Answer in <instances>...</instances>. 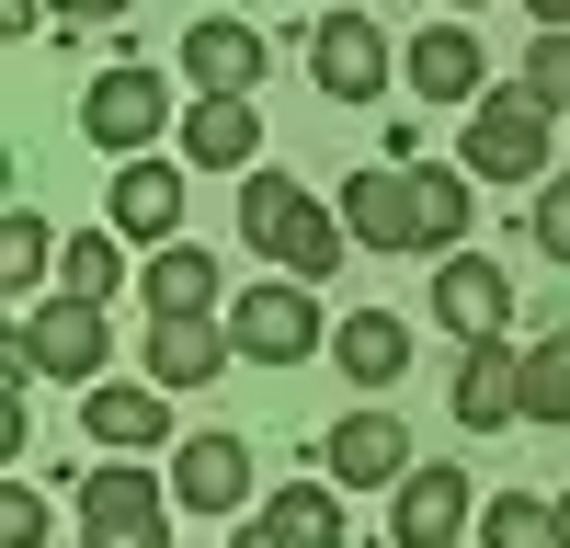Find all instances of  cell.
Segmentation results:
<instances>
[{
  "label": "cell",
  "mask_w": 570,
  "mask_h": 548,
  "mask_svg": "<svg viewBox=\"0 0 570 548\" xmlns=\"http://www.w3.org/2000/svg\"><path fill=\"white\" fill-rule=\"evenodd\" d=\"M240 241H252V252H263L274 274H297V286H320V274L343 263V241H354V228L331 217V206L308 195L297 172H263V160H252V183H240Z\"/></svg>",
  "instance_id": "1"
},
{
  "label": "cell",
  "mask_w": 570,
  "mask_h": 548,
  "mask_svg": "<svg viewBox=\"0 0 570 548\" xmlns=\"http://www.w3.org/2000/svg\"><path fill=\"white\" fill-rule=\"evenodd\" d=\"M548 149H559V115L537 104L525 80L468 104V183H513V195H537V183H548Z\"/></svg>",
  "instance_id": "2"
},
{
  "label": "cell",
  "mask_w": 570,
  "mask_h": 548,
  "mask_svg": "<svg viewBox=\"0 0 570 548\" xmlns=\"http://www.w3.org/2000/svg\"><path fill=\"white\" fill-rule=\"evenodd\" d=\"M80 548H171V480L137 457H104L80 480Z\"/></svg>",
  "instance_id": "3"
},
{
  "label": "cell",
  "mask_w": 570,
  "mask_h": 548,
  "mask_svg": "<svg viewBox=\"0 0 570 548\" xmlns=\"http://www.w3.org/2000/svg\"><path fill=\"white\" fill-rule=\"evenodd\" d=\"M228 343H240V365H308L331 343V320H320V297L297 274H263V286L228 297Z\"/></svg>",
  "instance_id": "4"
},
{
  "label": "cell",
  "mask_w": 570,
  "mask_h": 548,
  "mask_svg": "<svg viewBox=\"0 0 570 548\" xmlns=\"http://www.w3.org/2000/svg\"><path fill=\"white\" fill-rule=\"evenodd\" d=\"M12 365H35V378H80V389H104L91 365H115V332H104V309L91 297H35L23 309V332H12Z\"/></svg>",
  "instance_id": "5"
},
{
  "label": "cell",
  "mask_w": 570,
  "mask_h": 548,
  "mask_svg": "<svg viewBox=\"0 0 570 548\" xmlns=\"http://www.w3.org/2000/svg\"><path fill=\"white\" fill-rule=\"evenodd\" d=\"M343 228H354V252H434V228H422V172L411 160L343 172Z\"/></svg>",
  "instance_id": "6"
},
{
  "label": "cell",
  "mask_w": 570,
  "mask_h": 548,
  "mask_svg": "<svg viewBox=\"0 0 570 548\" xmlns=\"http://www.w3.org/2000/svg\"><path fill=\"white\" fill-rule=\"evenodd\" d=\"M456 537H480V491H468L456 457H422L389 491V548H456Z\"/></svg>",
  "instance_id": "7"
},
{
  "label": "cell",
  "mask_w": 570,
  "mask_h": 548,
  "mask_svg": "<svg viewBox=\"0 0 570 548\" xmlns=\"http://www.w3.org/2000/svg\"><path fill=\"white\" fill-rule=\"evenodd\" d=\"M171 126V91H160V69H104V80H91L80 91V137H91V149H126V160H149V137Z\"/></svg>",
  "instance_id": "8"
},
{
  "label": "cell",
  "mask_w": 570,
  "mask_h": 548,
  "mask_svg": "<svg viewBox=\"0 0 570 548\" xmlns=\"http://www.w3.org/2000/svg\"><path fill=\"white\" fill-rule=\"evenodd\" d=\"M308 69H320L331 104H376L400 58H389V35H376V12H320L308 23Z\"/></svg>",
  "instance_id": "9"
},
{
  "label": "cell",
  "mask_w": 570,
  "mask_h": 548,
  "mask_svg": "<svg viewBox=\"0 0 570 548\" xmlns=\"http://www.w3.org/2000/svg\"><path fill=\"white\" fill-rule=\"evenodd\" d=\"M400 80L422 91V104H480V91H491V58H480V35L445 12V23H422V35L400 46Z\"/></svg>",
  "instance_id": "10"
},
{
  "label": "cell",
  "mask_w": 570,
  "mask_h": 548,
  "mask_svg": "<svg viewBox=\"0 0 570 548\" xmlns=\"http://www.w3.org/2000/svg\"><path fill=\"white\" fill-rule=\"evenodd\" d=\"M183 160L195 172H252L263 160V91H195L183 104Z\"/></svg>",
  "instance_id": "11"
},
{
  "label": "cell",
  "mask_w": 570,
  "mask_h": 548,
  "mask_svg": "<svg viewBox=\"0 0 570 548\" xmlns=\"http://www.w3.org/2000/svg\"><path fill=\"white\" fill-rule=\"evenodd\" d=\"M320 469L343 480V491H400L422 457H411V434L389 423V411H354V423H331V434H320Z\"/></svg>",
  "instance_id": "12"
},
{
  "label": "cell",
  "mask_w": 570,
  "mask_h": 548,
  "mask_svg": "<svg viewBox=\"0 0 570 548\" xmlns=\"http://www.w3.org/2000/svg\"><path fill=\"white\" fill-rule=\"evenodd\" d=\"M434 320L456 343H502V320H513V274L491 263V252H445V274H434Z\"/></svg>",
  "instance_id": "13"
},
{
  "label": "cell",
  "mask_w": 570,
  "mask_h": 548,
  "mask_svg": "<svg viewBox=\"0 0 570 548\" xmlns=\"http://www.w3.org/2000/svg\"><path fill=\"white\" fill-rule=\"evenodd\" d=\"M80 434L115 446V457L160 446V434H171V389H160V378H104V389H80Z\"/></svg>",
  "instance_id": "14"
},
{
  "label": "cell",
  "mask_w": 570,
  "mask_h": 548,
  "mask_svg": "<svg viewBox=\"0 0 570 548\" xmlns=\"http://www.w3.org/2000/svg\"><path fill=\"white\" fill-rule=\"evenodd\" d=\"M171 502H195V515H240V502H252V446L240 434H183L171 446Z\"/></svg>",
  "instance_id": "15"
},
{
  "label": "cell",
  "mask_w": 570,
  "mask_h": 548,
  "mask_svg": "<svg viewBox=\"0 0 570 548\" xmlns=\"http://www.w3.org/2000/svg\"><path fill=\"white\" fill-rule=\"evenodd\" d=\"M263 69H274V46L252 23H228V12L183 23V80H195V91H263Z\"/></svg>",
  "instance_id": "16"
},
{
  "label": "cell",
  "mask_w": 570,
  "mask_h": 548,
  "mask_svg": "<svg viewBox=\"0 0 570 548\" xmlns=\"http://www.w3.org/2000/svg\"><path fill=\"white\" fill-rule=\"evenodd\" d=\"M456 423H468V434L525 423V354H513V343H468V354H456Z\"/></svg>",
  "instance_id": "17"
},
{
  "label": "cell",
  "mask_w": 570,
  "mask_h": 548,
  "mask_svg": "<svg viewBox=\"0 0 570 548\" xmlns=\"http://www.w3.org/2000/svg\"><path fill=\"white\" fill-rule=\"evenodd\" d=\"M240 365V343H228V309L217 320H149V378L160 389H206Z\"/></svg>",
  "instance_id": "18"
},
{
  "label": "cell",
  "mask_w": 570,
  "mask_h": 548,
  "mask_svg": "<svg viewBox=\"0 0 570 548\" xmlns=\"http://www.w3.org/2000/svg\"><path fill=\"white\" fill-rule=\"evenodd\" d=\"M331 354H343L354 389H400V378H411V320H400V309H343Z\"/></svg>",
  "instance_id": "19"
},
{
  "label": "cell",
  "mask_w": 570,
  "mask_h": 548,
  "mask_svg": "<svg viewBox=\"0 0 570 548\" xmlns=\"http://www.w3.org/2000/svg\"><path fill=\"white\" fill-rule=\"evenodd\" d=\"M137 286H149V320H217V252H195V241H160Z\"/></svg>",
  "instance_id": "20"
},
{
  "label": "cell",
  "mask_w": 570,
  "mask_h": 548,
  "mask_svg": "<svg viewBox=\"0 0 570 548\" xmlns=\"http://www.w3.org/2000/svg\"><path fill=\"white\" fill-rule=\"evenodd\" d=\"M252 526L274 548H331V537H343V480H285V491H263Z\"/></svg>",
  "instance_id": "21"
},
{
  "label": "cell",
  "mask_w": 570,
  "mask_h": 548,
  "mask_svg": "<svg viewBox=\"0 0 570 548\" xmlns=\"http://www.w3.org/2000/svg\"><path fill=\"white\" fill-rule=\"evenodd\" d=\"M115 228L160 252L171 228H183V172H171V160H126V172H115Z\"/></svg>",
  "instance_id": "22"
},
{
  "label": "cell",
  "mask_w": 570,
  "mask_h": 548,
  "mask_svg": "<svg viewBox=\"0 0 570 548\" xmlns=\"http://www.w3.org/2000/svg\"><path fill=\"white\" fill-rule=\"evenodd\" d=\"M480 548H559V502H537V491H491V502H480Z\"/></svg>",
  "instance_id": "23"
},
{
  "label": "cell",
  "mask_w": 570,
  "mask_h": 548,
  "mask_svg": "<svg viewBox=\"0 0 570 548\" xmlns=\"http://www.w3.org/2000/svg\"><path fill=\"white\" fill-rule=\"evenodd\" d=\"M46 263H58L46 217H35V206H12V217H0V286H12V297H35V286H46Z\"/></svg>",
  "instance_id": "24"
},
{
  "label": "cell",
  "mask_w": 570,
  "mask_h": 548,
  "mask_svg": "<svg viewBox=\"0 0 570 548\" xmlns=\"http://www.w3.org/2000/svg\"><path fill=\"white\" fill-rule=\"evenodd\" d=\"M525 423H570V332L525 343Z\"/></svg>",
  "instance_id": "25"
},
{
  "label": "cell",
  "mask_w": 570,
  "mask_h": 548,
  "mask_svg": "<svg viewBox=\"0 0 570 548\" xmlns=\"http://www.w3.org/2000/svg\"><path fill=\"white\" fill-rule=\"evenodd\" d=\"M468 217H480V183L422 172V228H434V252H468Z\"/></svg>",
  "instance_id": "26"
},
{
  "label": "cell",
  "mask_w": 570,
  "mask_h": 548,
  "mask_svg": "<svg viewBox=\"0 0 570 548\" xmlns=\"http://www.w3.org/2000/svg\"><path fill=\"white\" fill-rule=\"evenodd\" d=\"M58 286H69V297H91V309L115 297V228H80V241L58 252Z\"/></svg>",
  "instance_id": "27"
},
{
  "label": "cell",
  "mask_w": 570,
  "mask_h": 548,
  "mask_svg": "<svg viewBox=\"0 0 570 548\" xmlns=\"http://www.w3.org/2000/svg\"><path fill=\"white\" fill-rule=\"evenodd\" d=\"M525 228H537V252H548V263H570V172H548L537 195H525Z\"/></svg>",
  "instance_id": "28"
},
{
  "label": "cell",
  "mask_w": 570,
  "mask_h": 548,
  "mask_svg": "<svg viewBox=\"0 0 570 548\" xmlns=\"http://www.w3.org/2000/svg\"><path fill=\"white\" fill-rule=\"evenodd\" d=\"M525 91H537L548 115H570V35H537L525 46Z\"/></svg>",
  "instance_id": "29"
},
{
  "label": "cell",
  "mask_w": 570,
  "mask_h": 548,
  "mask_svg": "<svg viewBox=\"0 0 570 548\" xmlns=\"http://www.w3.org/2000/svg\"><path fill=\"white\" fill-rule=\"evenodd\" d=\"M0 548H46V491H35V480L0 491Z\"/></svg>",
  "instance_id": "30"
},
{
  "label": "cell",
  "mask_w": 570,
  "mask_h": 548,
  "mask_svg": "<svg viewBox=\"0 0 570 548\" xmlns=\"http://www.w3.org/2000/svg\"><path fill=\"white\" fill-rule=\"evenodd\" d=\"M115 12H137V0H58V23H115Z\"/></svg>",
  "instance_id": "31"
},
{
  "label": "cell",
  "mask_w": 570,
  "mask_h": 548,
  "mask_svg": "<svg viewBox=\"0 0 570 548\" xmlns=\"http://www.w3.org/2000/svg\"><path fill=\"white\" fill-rule=\"evenodd\" d=\"M525 12H537V23H548V35H570V0H525Z\"/></svg>",
  "instance_id": "32"
},
{
  "label": "cell",
  "mask_w": 570,
  "mask_h": 548,
  "mask_svg": "<svg viewBox=\"0 0 570 548\" xmlns=\"http://www.w3.org/2000/svg\"><path fill=\"white\" fill-rule=\"evenodd\" d=\"M228 548H274V537H263V526H240V537H228Z\"/></svg>",
  "instance_id": "33"
},
{
  "label": "cell",
  "mask_w": 570,
  "mask_h": 548,
  "mask_svg": "<svg viewBox=\"0 0 570 548\" xmlns=\"http://www.w3.org/2000/svg\"><path fill=\"white\" fill-rule=\"evenodd\" d=\"M559 548H570V491H559Z\"/></svg>",
  "instance_id": "34"
},
{
  "label": "cell",
  "mask_w": 570,
  "mask_h": 548,
  "mask_svg": "<svg viewBox=\"0 0 570 548\" xmlns=\"http://www.w3.org/2000/svg\"><path fill=\"white\" fill-rule=\"evenodd\" d=\"M456 12H480V0H456Z\"/></svg>",
  "instance_id": "35"
},
{
  "label": "cell",
  "mask_w": 570,
  "mask_h": 548,
  "mask_svg": "<svg viewBox=\"0 0 570 548\" xmlns=\"http://www.w3.org/2000/svg\"><path fill=\"white\" fill-rule=\"evenodd\" d=\"M331 548H354V537H331Z\"/></svg>",
  "instance_id": "36"
}]
</instances>
